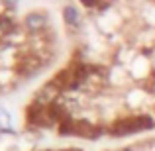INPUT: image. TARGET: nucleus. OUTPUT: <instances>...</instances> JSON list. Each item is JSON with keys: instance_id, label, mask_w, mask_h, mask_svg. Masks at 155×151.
<instances>
[{"instance_id": "nucleus-4", "label": "nucleus", "mask_w": 155, "mask_h": 151, "mask_svg": "<svg viewBox=\"0 0 155 151\" xmlns=\"http://www.w3.org/2000/svg\"><path fill=\"white\" fill-rule=\"evenodd\" d=\"M6 2V6H10V8H14L16 4H18V0H4Z\"/></svg>"}, {"instance_id": "nucleus-2", "label": "nucleus", "mask_w": 155, "mask_h": 151, "mask_svg": "<svg viewBox=\"0 0 155 151\" xmlns=\"http://www.w3.org/2000/svg\"><path fill=\"white\" fill-rule=\"evenodd\" d=\"M63 18H65V24H67L71 30H77L79 28V22H81V14L75 6H65L63 10Z\"/></svg>"}, {"instance_id": "nucleus-3", "label": "nucleus", "mask_w": 155, "mask_h": 151, "mask_svg": "<svg viewBox=\"0 0 155 151\" xmlns=\"http://www.w3.org/2000/svg\"><path fill=\"white\" fill-rule=\"evenodd\" d=\"M14 30H18L16 28V24H14V20H12V16H8V14H0V31H14Z\"/></svg>"}, {"instance_id": "nucleus-1", "label": "nucleus", "mask_w": 155, "mask_h": 151, "mask_svg": "<svg viewBox=\"0 0 155 151\" xmlns=\"http://www.w3.org/2000/svg\"><path fill=\"white\" fill-rule=\"evenodd\" d=\"M24 24H26V28L30 31H39L47 26V16L43 14V12H31V14L26 16Z\"/></svg>"}]
</instances>
